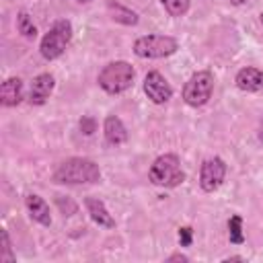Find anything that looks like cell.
Masks as SVG:
<instances>
[{"instance_id":"cell-1","label":"cell","mask_w":263,"mask_h":263,"mask_svg":"<svg viewBox=\"0 0 263 263\" xmlns=\"http://www.w3.org/2000/svg\"><path fill=\"white\" fill-rule=\"evenodd\" d=\"M99 179H101L99 164L88 160V158H68L53 173V181L55 183H64V185L97 183Z\"/></svg>"},{"instance_id":"cell-2","label":"cell","mask_w":263,"mask_h":263,"mask_svg":"<svg viewBox=\"0 0 263 263\" xmlns=\"http://www.w3.org/2000/svg\"><path fill=\"white\" fill-rule=\"evenodd\" d=\"M134 76H136V72H134L132 64L119 60V62L107 64V66L99 72L97 82H99V86H101L105 92H109V95H119V92H123V90H127V88L132 86Z\"/></svg>"},{"instance_id":"cell-3","label":"cell","mask_w":263,"mask_h":263,"mask_svg":"<svg viewBox=\"0 0 263 263\" xmlns=\"http://www.w3.org/2000/svg\"><path fill=\"white\" fill-rule=\"evenodd\" d=\"M150 181L158 187H179L183 181H185V173L181 168V160L177 154H162L158 156L152 166H150V173H148Z\"/></svg>"},{"instance_id":"cell-4","label":"cell","mask_w":263,"mask_h":263,"mask_svg":"<svg viewBox=\"0 0 263 263\" xmlns=\"http://www.w3.org/2000/svg\"><path fill=\"white\" fill-rule=\"evenodd\" d=\"M72 39V23L66 18H60L51 25V29L43 35L41 43H39V51L45 60H55L64 53V49L68 47Z\"/></svg>"},{"instance_id":"cell-5","label":"cell","mask_w":263,"mask_h":263,"mask_svg":"<svg viewBox=\"0 0 263 263\" xmlns=\"http://www.w3.org/2000/svg\"><path fill=\"white\" fill-rule=\"evenodd\" d=\"M177 49L179 43L171 35H144L134 43V53L138 58H150V60L173 55Z\"/></svg>"},{"instance_id":"cell-6","label":"cell","mask_w":263,"mask_h":263,"mask_svg":"<svg viewBox=\"0 0 263 263\" xmlns=\"http://www.w3.org/2000/svg\"><path fill=\"white\" fill-rule=\"evenodd\" d=\"M214 90V76L208 70L195 72L183 86V101L189 107H201L210 101Z\"/></svg>"},{"instance_id":"cell-7","label":"cell","mask_w":263,"mask_h":263,"mask_svg":"<svg viewBox=\"0 0 263 263\" xmlns=\"http://www.w3.org/2000/svg\"><path fill=\"white\" fill-rule=\"evenodd\" d=\"M224 177H226V164L222 158L214 156V158L203 160L201 171H199V185L203 191H208V193L216 191L224 183Z\"/></svg>"},{"instance_id":"cell-8","label":"cell","mask_w":263,"mask_h":263,"mask_svg":"<svg viewBox=\"0 0 263 263\" xmlns=\"http://www.w3.org/2000/svg\"><path fill=\"white\" fill-rule=\"evenodd\" d=\"M144 92H146V97H148L152 103H156V105H162V103H166V101L173 97L171 84H168L166 78H164L160 72H156V70H152V72L146 74V78H144Z\"/></svg>"},{"instance_id":"cell-9","label":"cell","mask_w":263,"mask_h":263,"mask_svg":"<svg viewBox=\"0 0 263 263\" xmlns=\"http://www.w3.org/2000/svg\"><path fill=\"white\" fill-rule=\"evenodd\" d=\"M53 86H55V80L51 74L45 72V74L35 76L31 82V88H29V103L31 105H43L49 99Z\"/></svg>"},{"instance_id":"cell-10","label":"cell","mask_w":263,"mask_h":263,"mask_svg":"<svg viewBox=\"0 0 263 263\" xmlns=\"http://www.w3.org/2000/svg\"><path fill=\"white\" fill-rule=\"evenodd\" d=\"M234 82H236V86H238L242 92H257V90L263 88V70L253 68V66L240 68V70L236 72Z\"/></svg>"},{"instance_id":"cell-11","label":"cell","mask_w":263,"mask_h":263,"mask_svg":"<svg viewBox=\"0 0 263 263\" xmlns=\"http://www.w3.org/2000/svg\"><path fill=\"white\" fill-rule=\"evenodd\" d=\"M23 80L21 78H6L0 86V103L4 107H16L23 101Z\"/></svg>"},{"instance_id":"cell-12","label":"cell","mask_w":263,"mask_h":263,"mask_svg":"<svg viewBox=\"0 0 263 263\" xmlns=\"http://www.w3.org/2000/svg\"><path fill=\"white\" fill-rule=\"evenodd\" d=\"M103 134H105L107 144H111V146H119V144H123V142L127 140V129H125L123 121H121L117 115H109V117H105Z\"/></svg>"},{"instance_id":"cell-13","label":"cell","mask_w":263,"mask_h":263,"mask_svg":"<svg viewBox=\"0 0 263 263\" xmlns=\"http://www.w3.org/2000/svg\"><path fill=\"white\" fill-rule=\"evenodd\" d=\"M25 205H27V210H29V216H31L35 222H39V224H43V226H49V224H51L49 205L45 203L43 197H39V195H35V193H29V195L25 197Z\"/></svg>"},{"instance_id":"cell-14","label":"cell","mask_w":263,"mask_h":263,"mask_svg":"<svg viewBox=\"0 0 263 263\" xmlns=\"http://www.w3.org/2000/svg\"><path fill=\"white\" fill-rule=\"evenodd\" d=\"M84 205H86V212L90 214L92 222H97V224L103 226V228H115V220H113V216L109 214V210L105 208V203H103L101 199H97V197H86Z\"/></svg>"},{"instance_id":"cell-15","label":"cell","mask_w":263,"mask_h":263,"mask_svg":"<svg viewBox=\"0 0 263 263\" xmlns=\"http://www.w3.org/2000/svg\"><path fill=\"white\" fill-rule=\"evenodd\" d=\"M107 8H109V12H111V18L117 21V23H123V25H136V23H138V14H136L134 10L121 6V4H117V2H113V0L107 4Z\"/></svg>"},{"instance_id":"cell-16","label":"cell","mask_w":263,"mask_h":263,"mask_svg":"<svg viewBox=\"0 0 263 263\" xmlns=\"http://www.w3.org/2000/svg\"><path fill=\"white\" fill-rule=\"evenodd\" d=\"M228 238L234 245H242L245 242V234H242V218L240 216H232L228 220Z\"/></svg>"},{"instance_id":"cell-17","label":"cell","mask_w":263,"mask_h":263,"mask_svg":"<svg viewBox=\"0 0 263 263\" xmlns=\"http://www.w3.org/2000/svg\"><path fill=\"white\" fill-rule=\"evenodd\" d=\"M16 27H18V33H23L27 39H33L35 35H37V29H35V25H33V18L29 16V12H18V16H16Z\"/></svg>"},{"instance_id":"cell-18","label":"cell","mask_w":263,"mask_h":263,"mask_svg":"<svg viewBox=\"0 0 263 263\" xmlns=\"http://www.w3.org/2000/svg\"><path fill=\"white\" fill-rule=\"evenodd\" d=\"M171 16H183L189 10V0H160Z\"/></svg>"},{"instance_id":"cell-19","label":"cell","mask_w":263,"mask_h":263,"mask_svg":"<svg viewBox=\"0 0 263 263\" xmlns=\"http://www.w3.org/2000/svg\"><path fill=\"white\" fill-rule=\"evenodd\" d=\"M0 245H2V251H0V261H2V263H14V255H12L10 238H8V232H6L4 228L0 230Z\"/></svg>"},{"instance_id":"cell-20","label":"cell","mask_w":263,"mask_h":263,"mask_svg":"<svg viewBox=\"0 0 263 263\" xmlns=\"http://www.w3.org/2000/svg\"><path fill=\"white\" fill-rule=\"evenodd\" d=\"M191 240H193V230L189 226L179 228V242H181V247H189Z\"/></svg>"},{"instance_id":"cell-21","label":"cell","mask_w":263,"mask_h":263,"mask_svg":"<svg viewBox=\"0 0 263 263\" xmlns=\"http://www.w3.org/2000/svg\"><path fill=\"white\" fill-rule=\"evenodd\" d=\"M78 125H80L82 134H86V136H90V134L95 132V127H97V123H95V119H92V117H82Z\"/></svg>"},{"instance_id":"cell-22","label":"cell","mask_w":263,"mask_h":263,"mask_svg":"<svg viewBox=\"0 0 263 263\" xmlns=\"http://www.w3.org/2000/svg\"><path fill=\"white\" fill-rule=\"evenodd\" d=\"M166 261H189V257H187V255H181V253H175V255H171Z\"/></svg>"},{"instance_id":"cell-23","label":"cell","mask_w":263,"mask_h":263,"mask_svg":"<svg viewBox=\"0 0 263 263\" xmlns=\"http://www.w3.org/2000/svg\"><path fill=\"white\" fill-rule=\"evenodd\" d=\"M224 261H226V263H228V261H242V257H238V255H236V257H226Z\"/></svg>"},{"instance_id":"cell-24","label":"cell","mask_w":263,"mask_h":263,"mask_svg":"<svg viewBox=\"0 0 263 263\" xmlns=\"http://www.w3.org/2000/svg\"><path fill=\"white\" fill-rule=\"evenodd\" d=\"M259 140L263 142V119H261V125H259Z\"/></svg>"},{"instance_id":"cell-25","label":"cell","mask_w":263,"mask_h":263,"mask_svg":"<svg viewBox=\"0 0 263 263\" xmlns=\"http://www.w3.org/2000/svg\"><path fill=\"white\" fill-rule=\"evenodd\" d=\"M232 4H236V6H240V4H245V2H249V0H230Z\"/></svg>"},{"instance_id":"cell-26","label":"cell","mask_w":263,"mask_h":263,"mask_svg":"<svg viewBox=\"0 0 263 263\" xmlns=\"http://www.w3.org/2000/svg\"><path fill=\"white\" fill-rule=\"evenodd\" d=\"M259 21H261V25H263V12H261V14H259Z\"/></svg>"},{"instance_id":"cell-27","label":"cell","mask_w":263,"mask_h":263,"mask_svg":"<svg viewBox=\"0 0 263 263\" xmlns=\"http://www.w3.org/2000/svg\"><path fill=\"white\" fill-rule=\"evenodd\" d=\"M76 2H90V0H76Z\"/></svg>"}]
</instances>
